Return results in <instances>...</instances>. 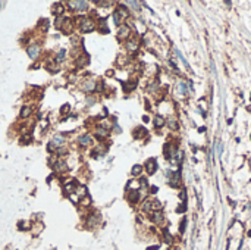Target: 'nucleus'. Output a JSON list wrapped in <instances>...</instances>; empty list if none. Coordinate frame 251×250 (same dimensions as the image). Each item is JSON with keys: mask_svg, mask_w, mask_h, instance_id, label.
Segmentation results:
<instances>
[{"mask_svg": "<svg viewBox=\"0 0 251 250\" xmlns=\"http://www.w3.org/2000/svg\"><path fill=\"white\" fill-rule=\"evenodd\" d=\"M126 16H128V12L121 6V7H118V10L115 12V22H116V24H121V22L124 21V18H126Z\"/></svg>", "mask_w": 251, "mask_h": 250, "instance_id": "obj_1", "label": "nucleus"}, {"mask_svg": "<svg viewBox=\"0 0 251 250\" xmlns=\"http://www.w3.org/2000/svg\"><path fill=\"white\" fill-rule=\"evenodd\" d=\"M93 30H94V22H93L91 19L85 18L82 21V24H81V31H82V33H90Z\"/></svg>", "mask_w": 251, "mask_h": 250, "instance_id": "obj_2", "label": "nucleus"}, {"mask_svg": "<svg viewBox=\"0 0 251 250\" xmlns=\"http://www.w3.org/2000/svg\"><path fill=\"white\" fill-rule=\"evenodd\" d=\"M145 169H147L148 174H154L156 169H157V162L154 161V159H148L147 163H145Z\"/></svg>", "mask_w": 251, "mask_h": 250, "instance_id": "obj_3", "label": "nucleus"}, {"mask_svg": "<svg viewBox=\"0 0 251 250\" xmlns=\"http://www.w3.org/2000/svg\"><path fill=\"white\" fill-rule=\"evenodd\" d=\"M68 4H69L71 9H79V10L87 9V3L85 1H69Z\"/></svg>", "mask_w": 251, "mask_h": 250, "instance_id": "obj_4", "label": "nucleus"}, {"mask_svg": "<svg viewBox=\"0 0 251 250\" xmlns=\"http://www.w3.org/2000/svg\"><path fill=\"white\" fill-rule=\"evenodd\" d=\"M28 54H30V57H33V59H36L38 57V54H40V46H31V47H28Z\"/></svg>", "mask_w": 251, "mask_h": 250, "instance_id": "obj_5", "label": "nucleus"}, {"mask_svg": "<svg viewBox=\"0 0 251 250\" xmlns=\"http://www.w3.org/2000/svg\"><path fill=\"white\" fill-rule=\"evenodd\" d=\"M54 169L59 171V172H66V171H68V165L63 161H57L54 163Z\"/></svg>", "mask_w": 251, "mask_h": 250, "instance_id": "obj_6", "label": "nucleus"}, {"mask_svg": "<svg viewBox=\"0 0 251 250\" xmlns=\"http://www.w3.org/2000/svg\"><path fill=\"white\" fill-rule=\"evenodd\" d=\"M129 36V28L126 25H121L119 30H118V37L119 38H125V37Z\"/></svg>", "mask_w": 251, "mask_h": 250, "instance_id": "obj_7", "label": "nucleus"}, {"mask_svg": "<svg viewBox=\"0 0 251 250\" xmlns=\"http://www.w3.org/2000/svg\"><path fill=\"white\" fill-rule=\"evenodd\" d=\"M94 89H96V83H94L93 80H90V81H87V83L82 84V90H84V91H93Z\"/></svg>", "mask_w": 251, "mask_h": 250, "instance_id": "obj_8", "label": "nucleus"}, {"mask_svg": "<svg viewBox=\"0 0 251 250\" xmlns=\"http://www.w3.org/2000/svg\"><path fill=\"white\" fill-rule=\"evenodd\" d=\"M96 135L98 138H104V137H107V131L104 128H101V126H97L96 128Z\"/></svg>", "mask_w": 251, "mask_h": 250, "instance_id": "obj_9", "label": "nucleus"}, {"mask_svg": "<svg viewBox=\"0 0 251 250\" xmlns=\"http://www.w3.org/2000/svg\"><path fill=\"white\" fill-rule=\"evenodd\" d=\"M135 86H137V80H131V83H125L124 84V89H125V91H132V90L135 89Z\"/></svg>", "mask_w": 251, "mask_h": 250, "instance_id": "obj_10", "label": "nucleus"}, {"mask_svg": "<svg viewBox=\"0 0 251 250\" xmlns=\"http://www.w3.org/2000/svg\"><path fill=\"white\" fill-rule=\"evenodd\" d=\"M76 188V182L75 181H69L66 185H65V193H69V191H73Z\"/></svg>", "mask_w": 251, "mask_h": 250, "instance_id": "obj_11", "label": "nucleus"}, {"mask_svg": "<svg viewBox=\"0 0 251 250\" xmlns=\"http://www.w3.org/2000/svg\"><path fill=\"white\" fill-rule=\"evenodd\" d=\"M31 112H33L31 107H22V110H21V116H22V118H28V116L31 115Z\"/></svg>", "mask_w": 251, "mask_h": 250, "instance_id": "obj_12", "label": "nucleus"}, {"mask_svg": "<svg viewBox=\"0 0 251 250\" xmlns=\"http://www.w3.org/2000/svg\"><path fill=\"white\" fill-rule=\"evenodd\" d=\"M128 199H129V202H131V203H135V202H138V191H131Z\"/></svg>", "mask_w": 251, "mask_h": 250, "instance_id": "obj_13", "label": "nucleus"}, {"mask_svg": "<svg viewBox=\"0 0 251 250\" xmlns=\"http://www.w3.org/2000/svg\"><path fill=\"white\" fill-rule=\"evenodd\" d=\"M79 143L84 144V146L90 144L91 143V137H90V135H82V137H79Z\"/></svg>", "mask_w": 251, "mask_h": 250, "instance_id": "obj_14", "label": "nucleus"}, {"mask_svg": "<svg viewBox=\"0 0 251 250\" xmlns=\"http://www.w3.org/2000/svg\"><path fill=\"white\" fill-rule=\"evenodd\" d=\"M53 13L54 15H60V13H63V6H62V4H54Z\"/></svg>", "mask_w": 251, "mask_h": 250, "instance_id": "obj_15", "label": "nucleus"}, {"mask_svg": "<svg viewBox=\"0 0 251 250\" xmlns=\"http://www.w3.org/2000/svg\"><path fill=\"white\" fill-rule=\"evenodd\" d=\"M126 47L129 49V50H137V47H138V43L137 41H128V44H126Z\"/></svg>", "mask_w": 251, "mask_h": 250, "instance_id": "obj_16", "label": "nucleus"}, {"mask_svg": "<svg viewBox=\"0 0 251 250\" xmlns=\"http://www.w3.org/2000/svg\"><path fill=\"white\" fill-rule=\"evenodd\" d=\"M141 174V166L140 165H135L134 168H132V175H140Z\"/></svg>", "mask_w": 251, "mask_h": 250, "instance_id": "obj_17", "label": "nucleus"}, {"mask_svg": "<svg viewBox=\"0 0 251 250\" xmlns=\"http://www.w3.org/2000/svg\"><path fill=\"white\" fill-rule=\"evenodd\" d=\"M62 143H63V138H62L60 135H56V137H54V140L52 141L53 146H57V144H62Z\"/></svg>", "mask_w": 251, "mask_h": 250, "instance_id": "obj_18", "label": "nucleus"}, {"mask_svg": "<svg viewBox=\"0 0 251 250\" xmlns=\"http://www.w3.org/2000/svg\"><path fill=\"white\" fill-rule=\"evenodd\" d=\"M154 122H156V126H161V125L164 124V119H163L161 116H156V119H154Z\"/></svg>", "mask_w": 251, "mask_h": 250, "instance_id": "obj_19", "label": "nucleus"}, {"mask_svg": "<svg viewBox=\"0 0 251 250\" xmlns=\"http://www.w3.org/2000/svg\"><path fill=\"white\" fill-rule=\"evenodd\" d=\"M153 216H154V221H156V222H160L161 219H163V216H161V214H154Z\"/></svg>", "mask_w": 251, "mask_h": 250, "instance_id": "obj_20", "label": "nucleus"}, {"mask_svg": "<svg viewBox=\"0 0 251 250\" xmlns=\"http://www.w3.org/2000/svg\"><path fill=\"white\" fill-rule=\"evenodd\" d=\"M65 59V50H60V53L57 54V60H63Z\"/></svg>", "mask_w": 251, "mask_h": 250, "instance_id": "obj_21", "label": "nucleus"}, {"mask_svg": "<svg viewBox=\"0 0 251 250\" xmlns=\"http://www.w3.org/2000/svg\"><path fill=\"white\" fill-rule=\"evenodd\" d=\"M68 109H69V105H65V106L62 107V110H60V112H62V113H66V112H68Z\"/></svg>", "mask_w": 251, "mask_h": 250, "instance_id": "obj_22", "label": "nucleus"}, {"mask_svg": "<svg viewBox=\"0 0 251 250\" xmlns=\"http://www.w3.org/2000/svg\"><path fill=\"white\" fill-rule=\"evenodd\" d=\"M159 249V246H153V247H148L147 250H157Z\"/></svg>", "mask_w": 251, "mask_h": 250, "instance_id": "obj_23", "label": "nucleus"}]
</instances>
